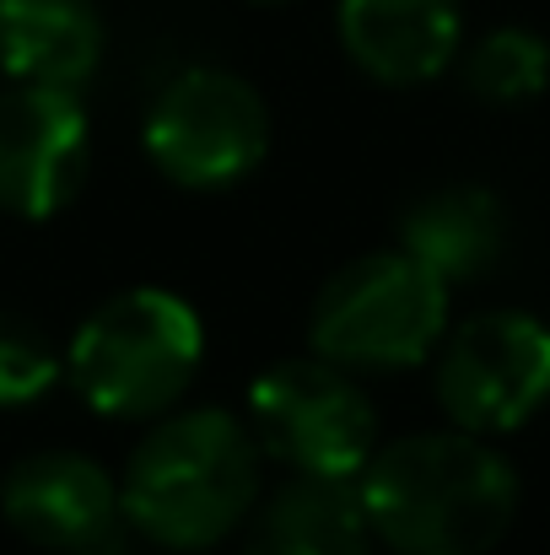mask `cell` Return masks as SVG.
Masks as SVG:
<instances>
[{"label": "cell", "instance_id": "7c38bea8", "mask_svg": "<svg viewBox=\"0 0 550 555\" xmlns=\"http://www.w3.org/2000/svg\"><path fill=\"white\" fill-rule=\"evenodd\" d=\"M367 507L351 480L303 475L254 524L248 555H367Z\"/></svg>", "mask_w": 550, "mask_h": 555}, {"label": "cell", "instance_id": "8992f818", "mask_svg": "<svg viewBox=\"0 0 550 555\" xmlns=\"http://www.w3.org/2000/svg\"><path fill=\"white\" fill-rule=\"evenodd\" d=\"M259 442L319 480H351L372 459V404L346 372L324 362H281L254 383Z\"/></svg>", "mask_w": 550, "mask_h": 555}, {"label": "cell", "instance_id": "9a60e30c", "mask_svg": "<svg viewBox=\"0 0 550 555\" xmlns=\"http://www.w3.org/2000/svg\"><path fill=\"white\" fill-rule=\"evenodd\" d=\"M60 377V362L43 340V330L22 313L0 308V404H27L49 393Z\"/></svg>", "mask_w": 550, "mask_h": 555}, {"label": "cell", "instance_id": "7a4b0ae2", "mask_svg": "<svg viewBox=\"0 0 550 555\" xmlns=\"http://www.w3.org/2000/svg\"><path fill=\"white\" fill-rule=\"evenodd\" d=\"M254 442L232 415H183L157 426L125 480V513L157 545L194 551L221 540L254 502Z\"/></svg>", "mask_w": 550, "mask_h": 555}, {"label": "cell", "instance_id": "4fadbf2b", "mask_svg": "<svg viewBox=\"0 0 550 555\" xmlns=\"http://www.w3.org/2000/svg\"><path fill=\"white\" fill-rule=\"evenodd\" d=\"M502 237H508V221H502L497 194L470 184L437 189L415 199L405 216V254L421 259L437 281L481 275L502 254Z\"/></svg>", "mask_w": 550, "mask_h": 555}, {"label": "cell", "instance_id": "8fae6325", "mask_svg": "<svg viewBox=\"0 0 550 555\" xmlns=\"http://www.w3.org/2000/svg\"><path fill=\"white\" fill-rule=\"evenodd\" d=\"M103 54V22L87 0H0V65L27 87H60L92 76Z\"/></svg>", "mask_w": 550, "mask_h": 555}, {"label": "cell", "instance_id": "ba28073f", "mask_svg": "<svg viewBox=\"0 0 550 555\" xmlns=\"http://www.w3.org/2000/svg\"><path fill=\"white\" fill-rule=\"evenodd\" d=\"M0 507L22 540L54 555H125V502L81 453L22 459L0 486Z\"/></svg>", "mask_w": 550, "mask_h": 555}, {"label": "cell", "instance_id": "277c9868", "mask_svg": "<svg viewBox=\"0 0 550 555\" xmlns=\"http://www.w3.org/2000/svg\"><path fill=\"white\" fill-rule=\"evenodd\" d=\"M448 319L443 281L410 254H367L346 264L314 308V346L351 367L421 362Z\"/></svg>", "mask_w": 550, "mask_h": 555}, {"label": "cell", "instance_id": "30bf717a", "mask_svg": "<svg viewBox=\"0 0 550 555\" xmlns=\"http://www.w3.org/2000/svg\"><path fill=\"white\" fill-rule=\"evenodd\" d=\"M341 38L367 76L410 87L459 49V0H341Z\"/></svg>", "mask_w": 550, "mask_h": 555}, {"label": "cell", "instance_id": "6da1fadb", "mask_svg": "<svg viewBox=\"0 0 550 555\" xmlns=\"http://www.w3.org/2000/svg\"><path fill=\"white\" fill-rule=\"evenodd\" d=\"M362 507L405 555H481L508 534L519 480L508 459L475 437H405L367 459Z\"/></svg>", "mask_w": 550, "mask_h": 555}, {"label": "cell", "instance_id": "9c48e42d", "mask_svg": "<svg viewBox=\"0 0 550 555\" xmlns=\"http://www.w3.org/2000/svg\"><path fill=\"white\" fill-rule=\"evenodd\" d=\"M87 173V119L60 87L0 92V205L54 216Z\"/></svg>", "mask_w": 550, "mask_h": 555}, {"label": "cell", "instance_id": "3957f363", "mask_svg": "<svg viewBox=\"0 0 550 555\" xmlns=\"http://www.w3.org/2000/svg\"><path fill=\"white\" fill-rule=\"evenodd\" d=\"M200 367V319L174 292H125L103 302L76 346L71 377L108 415H152L174 404Z\"/></svg>", "mask_w": 550, "mask_h": 555}, {"label": "cell", "instance_id": "5bb4252c", "mask_svg": "<svg viewBox=\"0 0 550 555\" xmlns=\"http://www.w3.org/2000/svg\"><path fill=\"white\" fill-rule=\"evenodd\" d=\"M464 76H470V87L486 103H524V98H535L546 87L550 49L524 27H497V33H486L475 43Z\"/></svg>", "mask_w": 550, "mask_h": 555}, {"label": "cell", "instance_id": "5b68a950", "mask_svg": "<svg viewBox=\"0 0 550 555\" xmlns=\"http://www.w3.org/2000/svg\"><path fill=\"white\" fill-rule=\"evenodd\" d=\"M265 103L248 81L227 70H183L163 87L146 114V152L152 163L189 189L232 184L265 157Z\"/></svg>", "mask_w": 550, "mask_h": 555}, {"label": "cell", "instance_id": "52a82bcc", "mask_svg": "<svg viewBox=\"0 0 550 555\" xmlns=\"http://www.w3.org/2000/svg\"><path fill=\"white\" fill-rule=\"evenodd\" d=\"M437 393L464 431L519 426L550 393V330L529 313L470 319L437 367Z\"/></svg>", "mask_w": 550, "mask_h": 555}]
</instances>
